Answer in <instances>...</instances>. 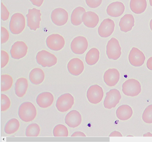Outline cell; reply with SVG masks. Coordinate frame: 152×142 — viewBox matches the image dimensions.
Returning <instances> with one entry per match:
<instances>
[{
    "mask_svg": "<svg viewBox=\"0 0 152 142\" xmlns=\"http://www.w3.org/2000/svg\"><path fill=\"white\" fill-rule=\"evenodd\" d=\"M18 114L23 121L28 122L34 120L37 115V110L34 105L30 102H25L19 106Z\"/></svg>",
    "mask_w": 152,
    "mask_h": 142,
    "instance_id": "obj_1",
    "label": "cell"
},
{
    "mask_svg": "<svg viewBox=\"0 0 152 142\" xmlns=\"http://www.w3.org/2000/svg\"><path fill=\"white\" fill-rule=\"evenodd\" d=\"M25 26V19L21 13L14 14L11 17L10 22L9 28L11 32L14 34L20 33Z\"/></svg>",
    "mask_w": 152,
    "mask_h": 142,
    "instance_id": "obj_2",
    "label": "cell"
},
{
    "mask_svg": "<svg viewBox=\"0 0 152 142\" xmlns=\"http://www.w3.org/2000/svg\"><path fill=\"white\" fill-rule=\"evenodd\" d=\"M141 90L140 83L134 79H128L122 84V91L125 95L128 96H137L140 93Z\"/></svg>",
    "mask_w": 152,
    "mask_h": 142,
    "instance_id": "obj_3",
    "label": "cell"
},
{
    "mask_svg": "<svg viewBox=\"0 0 152 142\" xmlns=\"http://www.w3.org/2000/svg\"><path fill=\"white\" fill-rule=\"evenodd\" d=\"M36 59L37 62L43 67H50L54 65L57 60L55 55L45 50L38 52Z\"/></svg>",
    "mask_w": 152,
    "mask_h": 142,
    "instance_id": "obj_4",
    "label": "cell"
},
{
    "mask_svg": "<svg viewBox=\"0 0 152 142\" xmlns=\"http://www.w3.org/2000/svg\"><path fill=\"white\" fill-rule=\"evenodd\" d=\"M74 98L71 94L64 93L58 98L56 106L59 112H66L72 108L74 104Z\"/></svg>",
    "mask_w": 152,
    "mask_h": 142,
    "instance_id": "obj_5",
    "label": "cell"
},
{
    "mask_svg": "<svg viewBox=\"0 0 152 142\" xmlns=\"http://www.w3.org/2000/svg\"><path fill=\"white\" fill-rule=\"evenodd\" d=\"M106 54L110 59L116 60L120 57L121 48L118 41L112 38L108 42L106 46Z\"/></svg>",
    "mask_w": 152,
    "mask_h": 142,
    "instance_id": "obj_6",
    "label": "cell"
},
{
    "mask_svg": "<svg viewBox=\"0 0 152 142\" xmlns=\"http://www.w3.org/2000/svg\"><path fill=\"white\" fill-rule=\"evenodd\" d=\"M41 14L39 9L35 8L29 9L28 13L26 15L27 25L31 30H36L40 27Z\"/></svg>",
    "mask_w": 152,
    "mask_h": 142,
    "instance_id": "obj_7",
    "label": "cell"
},
{
    "mask_svg": "<svg viewBox=\"0 0 152 142\" xmlns=\"http://www.w3.org/2000/svg\"><path fill=\"white\" fill-rule=\"evenodd\" d=\"M104 96L102 88L97 85H91L87 92V97L90 102L96 104L102 101Z\"/></svg>",
    "mask_w": 152,
    "mask_h": 142,
    "instance_id": "obj_8",
    "label": "cell"
},
{
    "mask_svg": "<svg viewBox=\"0 0 152 142\" xmlns=\"http://www.w3.org/2000/svg\"><path fill=\"white\" fill-rule=\"evenodd\" d=\"M121 98V95L118 90L116 89H111L106 93L103 103L104 107L109 109L115 107Z\"/></svg>",
    "mask_w": 152,
    "mask_h": 142,
    "instance_id": "obj_9",
    "label": "cell"
},
{
    "mask_svg": "<svg viewBox=\"0 0 152 142\" xmlns=\"http://www.w3.org/2000/svg\"><path fill=\"white\" fill-rule=\"evenodd\" d=\"M47 46L50 49L58 51L63 48L65 45L64 38L58 34H53L48 37L46 40Z\"/></svg>",
    "mask_w": 152,
    "mask_h": 142,
    "instance_id": "obj_10",
    "label": "cell"
},
{
    "mask_svg": "<svg viewBox=\"0 0 152 142\" xmlns=\"http://www.w3.org/2000/svg\"><path fill=\"white\" fill-rule=\"evenodd\" d=\"M88 43L86 38L82 36L75 38L71 44V49L72 51L76 54H83L87 49Z\"/></svg>",
    "mask_w": 152,
    "mask_h": 142,
    "instance_id": "obj_11",
    "label": "cell"
},
{
    "mask_svg": "<svg viewBox=\"0 0 152 142\" xmlns=\"http://www.w3.org/2000/svg\"><path fill=\"white\" fill-rule=\"evenodd\" d=\"M51 18L53 22L56 25L61 26L65 25L67 22L68 14L64 9L57 8L52 12Z\"/></svg>",
    "mask_w": 152,
    "mask_h": 142,
    "instance_id": "obj_12",
    "label": "cell"
},
{
    "mask_svg": "<svg viewBox=\"0 0 152 142\" xmlns=\"http://www.w3.org/2000/svg\"><path fill=\"white\" fill-rule=\"evenodd\" d=\"M28 47L22 41H17L12 46L10 54L12 58L15 59H21L26 54Z\"/></svg>",
    "mask_w": 152,
    "mask_h": 142,
    "instance_id": "obj_13",
    "label": "cell"
},
{
    "mask_svg": "<svg viewBox=\"0 0 152 142\" xmlns=\"http://www.w3.org/2000/svg\"><path fill=\"white\" fill-rule=\"evenodd\" d=\"M129 60L131 64L135 67H140L144 64L145 58L143 53L137 48L133 47L129 55Z\"/></svg>",
    "mask_w": 152,
    "mask_h": 142,
    "instance_id": "obj_14",
    "label": "cell"
},
{
    "mask_svg": "<svg viewBox=\"0 0 152 142\" xmlns=\"http://www.w3.org/2000/svg\"><path fill=\"white\" fill-rule=\"evenodd\" d=\"M115 25L113 21L109 18L104 19L98 28L99 35L101 37L107 38L113 33Z\"/></svg>",
    "mask_w": 152,
    "mask_h": 142,
    "instance_id": "obj_15",
    "label": "cell"
},
{
    "mask_svg": "<svg viewBox=\"0 0 152 142\" xmlns=\"http://www.w3.org/2000/svg\"><path fill=\"white\" fill-rule=\"evenodd\" d=\"M120 73L115 68L109 69L105 72L103 78L104 82L107 85L112 87L115 85L120 78Z\"/></svg>",
    "mask_w": 152,
    "mask_h": 142,
    "instance_id": "obj_16",
    "label": "cell"
},
{
    "mask_svg": "<svg viewBox=\"0 0 152 142\" xmlns=\"http://www.w3.org/2000/svg\"><path fill=\"white\" fill-rule=\"evenodd\" d=\"M84 67L83 61L77 58L70 60L67 64L68 71L71 74L75 76L80 74L83 72Z\"/></svg>",
    "mask_w": 152,
    "mask_h": 142,
    "instance_id": "obj_17",
    "label": "cell"
},
{
    "mask_svg": "<svg viewBox=\"0 0 152 142\" xmlns=\"http://www.w3.org/2000/svg\"><path fill=\"white\" fill-rule=\"evenodd\" d=\"M65 122L69 127L75 128L81 124L82 122L81 116L77 110H71L66 116Z\"/></svg>",
    "mask_w": 152,
    "mask_h": 142,
    "instance_id": "obj_18",
    "label": "cell"
},
{
    "mask_svg": "<svg viewBox=\"0 0 152 142\" xmlns=\"http://www.w3.org/2000/svg\"><path fill=\"white\" fill-rule=\"evenodd\" d=\"M54 99L53 96L51 93L45 92L40 93L38 95L36 99V101L40 107L46 108L52 105Z\"/></svg>",
    "mask_w": 152,
    "mask_h": 142,
    "instance_id": "obj_19",
    "label": "cell"
},
{
    "mask_svg": "<svg viewBox=\"0 0 152 142\" xmlns=\"http://www.w3.org/2000/svg\"><path fill=\"white\" fill-rule=\"evenodd\" d=\"M125 8L122 3L116 1L110 4L107 7L106 11L107 14L111 17H117L123 13Z\"/></svg>",
    "mask_w": 152,
    "mask_h": 142,
    "instance_id": "obj_20",
    "label": "cell"
},
{
    "mask_svg": "<svg viewBox=\"0 0 152 142\" xmlns=\"http://www.w3.org/2000/svg\"><path fill=\"white\" fill-rule=\"evenodd\" d=\"M82 22L86 27L93 28L98 24L99 21V17L95 12L92 11L85 12L82 17Z\"/></svg>",
    "mask_w": 152,
    "mask_h": 142,
    "instance_id": "obj_21",
    "label": "cell"
},
{
    "mask_svg": "<svg viewBox=\"0 0 152 142\" xmlns=\"http://www.w3.org/2000/svg\"><path fill=\"white\" fill-rule=\"evenodd\" d=\"M134 19L132 15L126 14L120 19L119 26L121 30L124 32L131 30L134 26Z\"/></svg>",
    "mask_w": 152,
    "mask_h": 142,
    "instance_id": "obj_22",
    "label": "cell"
},
{
    "mask_svg": "<svg viewBox=\"0 0 152 142\" xmlns=\"http://www.w3.org/2000/svg\"><path fill=\"white\" fill-rule=\"evenodd\" d=\"M28 87L27 79L24 78L18 79L15 84V91L16 95L19 97H23L26 94Z\"/></svg>",
    "mask_w": 152,
    "mask_h": 142,
    "instance_id": "obj_23",
    "label": "cell"
},
{
    "mask_svg": "<svg viewBox=\"0 0 152 142\" xmlns=\"http://www.w3.org/2000/svg\"><path fill=\"white\" fill-rule=\"evenodd\" d=\"M116 114L117 117L119 120L125 121L131 117L133 114V110L129 105H122L118 108Z\"/></svg>",
    "mask_w": 152,
    "mask_h": 142,
    "instance_id": "obj_24",
    "label": "cell"
},
{
    "mask_svg": "<svg viewBox=\"0 0 152 142\" xmlns=\"http://www.w3.org/2000/svg\"><path fill=\"white\" fill-rule=\"evenodd\" d=\"M45 75L43 70L39 68H36L30 72L29 78L31 82L33 84L38 85L42 83Z\"/></svg>",
    "mask_w": 152,
    "mask_h": 142,
    "instance_id": "obj_25",
    "label": "cell"
},
{
    "mask_svg": "<svg viewBox=\"0 0 152 142\" xmlns=\"http://www.w3.org/2000/svg\"><path fill=\"white\" fill-rule=\"evenodd\" d=\"M146 0H131L130 7L134 13L138 14L144 12L147 7Z\"/></svg>",
    "mask_w": 152,
    "mask_h": 142,
    "instance_id": "obj_26",
    "label": "cell"
},
{
    "mask_svg": "<svg viewBox=\"0 0 152 142\" xmlns=\"http://www.w3.org/2000/svg\"><path fill=\"white\" fill-rule=\"evenodd\" d=\"M86 12L85 9L83 7H78L76 8L71 15V21L72 24L75 26L80 25L83 22L82 15Z\"/></svg>",
    "mask_w": 152,
    "mask_h": 142,
    "instance_id": "obj_27",
    "label": "cell"
},
{
    "mask_svg": "<svg viewBox=\"0 0 152 142\" xmlns=\"http://www.w3.org/2000/svg\"><path fill=\"white\" fill-rule=\"evenodd\" d=\"M99 52L95 48L90 49L87 53L85 59L86 63L89 65H92L96 64L99 60Z\"/></svg>",
    "mask_w": 152,
    "mask_h": 142,
    "instance_id": "obj_28",
    "label": "cell"
},
{
    "mask_svg": "<svg viewBox=\"0 0 152 142\" xmlns=\"http://www.w3.org/2000/svg\"><path fill=\"white\" fill-rule=\"evenodd\" d=\"M19 127L20 123L18 120L16 118H12L6 123L4 126V131L7 134H12L16 132Z\"/></svg>",
    "mask_w": 152,
    "mask_h": 142,
    "instance_id": "obj_29",
    "label": "cell"
},
{
    "mask_svg": "<svg viewBox=\"0 0 152 142\" xmlns=\"http://www.w3.org/2000/svg\"><path fill=\"white\" fill-rule=\"evenodd\" d=\"M13 80L9 75L4 74L1 76V91H5L9 90L12 87Z\"/></svg>",
    "mask_w": 152,
    "mask_h": 142,
    "instance_id": "obj_30",
    "label": "cell"
},
{
    "mask_svg": "<svg viewBox=\"0 0 152 142\" xmlns=\"http://www.w3.org/2000/svg\"><path fill=\"white\" fill-rule=\"evenodd\" d=\"M40 131L39 126L37 123H32L26 127V135L27 137H37Z\"/></svg>",
    "mask_w": 152,
    "mask_h": 142,
    "instance_id": "obj_31",
    "label": "cell"
},
{
    "mask_svg": "<svg viewBox=\"0 0 152 142\" xmlns=\"http://www.w3.org/2000/svg\"><path fill=\"white\" fill-rule=\"evenodd\" d=\"M53 133L54 137H67L68 131L66 126L59 124L56 125L54 128Z\"/></svg>",
    "mask_w": 152,
    "mask_h": 142,
    "instance_id": "obj_32",
    "label": "cell"
},
{
    "mask_svg": "<svg viewBox=\"0 0 152 142\" xmlns=\"http://www.w3.org/2000/svg\"><path fill=\"white\" fill-rule=\"evenodd\" d=\"M142 118L143 120L146 123H152V104L149 105L145 109Z\"/></svg>",
    "mask_w": 152,
    "mask_h": 142,
    "instance_id": "obj_33",
    "label": "cell"
},
{
    "mask_svg": "<svg viewBox=\"0 0 152 142\" xmlns=\"http://www.w3.org/2000/svg\"><path fill=\"white\" fill-rule=\"evenodd\" d=\"M11 104L10 100L9 97L6 95L1 94V111H4L7 110L10 107Z\"/></svg>",
    "mask_w": 152,
    "mask_h": 142,
    "instance_id": "obj_34",
    "label": "cell"
},
{
    "mask_svg": "<svg viewBox=\"0 0 152 142\" xmlns=\"http://www.w3.org/2000/svg\"><path fill=\"white\" fill-rule=\"evenodd\" d=\"M1 67L3 68L7 64L9 60V56L5 51H1Z\"/></svg>",
    "mask_w": 152,
    "mask_h": 142,
    "instance_id": "obj_35",
    "label": "cell"
},
{
    "mask_svg": "<svg viewBox=\"0 0 152 142\" xmlns=\"http://www.w3.org/2000/svg\"><path fill=\"white\" fill-rule=\"evenodd\" d=\"M1 19L3 21L7 20L9 17L10 13L6 7L2 2L1 3Z\"/></svg>",
    "mask_w": 152,
    "mask_h": 142,
    "instance_id": "obj_36",
    "label": "cell"
},
{
    "mask_svg": "<svg viewBox=\"0 0 152 142\" xmlns=\"http://www.w3.org/2000/svg\"><path fill=\"white\" fill-rule=\"evenodd\" d=\"M1 44L6 42L8 40L9 35L7 30L4 27H1Z\"/></svg>",
    "mask_w": 152,
    "mask_h": 142,
    "instance_id": "obj_37",
    "label": "cell"
},
{
    "mask_svg": "<svg viewBox=\"0 0 152 142\" xmlns=\"http://www.w3.org/2000/svg\"><path fill=\"white\" fill-rule=\"evenodd\" d=\"M87 5L91 8H96L100 5L102 0H86Z\"/></svg>",
    "mask_w": 152,
    "mask_h": 142,
    "instance_id": "obj_38",
    "label": "cell"
},
{
    "mask_svg": "<svg viewBox=\"0 0 152 142\" xmlns=\"http://www.w3.org/2000/svg\"><path fill=\"white\" fill-rule=\"evenodd\" d=\"M33 4L38 7H40L42 4L44 0H29Z\"/></svg>",
    "mask_w": 152,
    "mask_h": 142,
    "instance_id": "obj_39",
    "label": "cell"
},
{
    "mask_svg": "<svg viewBox=\"0 0 152 142\" xmlns=\"http://www.w3.org/2000/svg\"><path fill=\"white\" fill-rule=\"evenodd\" d=\"M85 134L81 131H76L73 133L71 137H86Z\"/></svg>",
    "mask_w": 152,
    "mask_h": 142,
    "instance_id": "obj_40",
    "label": "cell"
},
{
    "mask_svg": "<svg viewBox=\"0 0 152 142\" xmlns=\"http://www.w3.org/2000/svg\"><path fill=\"white\" fill-rule=\"evenodd\" d=\"M146 65L148 69L152 70V57H150L148 60Z\"/></svg>",
    "mask_w": 152,
    "mask_h": 142,
    "instance_id": "obj_41",
    "label": "cell"
},
{
    "mask_svg": "<svg viewBox=\"0 0 152 142\" xmlns=\"http://www.w3.org/2000/svg\"><path fill=\"white\" fill-rule=\"evenodd\" d=\"M121 133L117 131H114L112 132L109 135V137H122Z\"/></svg>",
    "mask_w": 152,
    "mask_h": 142,
    "instance_id": "obj_42",
    "label": "cell"
},
{
    "mask_svg": "<svg viewBox=\"0 0 152 142\" xmlns=\"http://www.w3.org/2000/svg\"><path fill=\"white\" fill-rule=\"evenodd\" d=\"M143 136H152V134L148 132L143 135Z\"/></svg>",
    "mask_w": 152,
    "mask_h": 142,
    "instance_id": "obj_43",
    "label": "cell"
},
{
    "mask_svg": "<svg viewBox=\"0 0 152 142\" xmlns=\"http://www.w3.org/2000/svg\"><path fill=\"white\" fill-rule=\"evenodd\" d=\"M150 27L152 31V19H151L150 22Z\"/></svg>",
    "mask_w": 152,
    "mask_h": 142,
    "instance_id": "obj_44",
    "label": "cell"
},
{
    "mask_svg": "<svg viewBox=\"0 0 152 142\" xmlns=\"http://www.w3.org/2000/svg\"><path fill=\"white\" fill-rule=\"evenodd\" d=\"M150 5L152 7V0H149Z\"/></svg>",
    "mask_w": 152,
    "mask_h": 142,
    "instance_id": "obj_45",
    "label": "cell"
}]
</instances>
